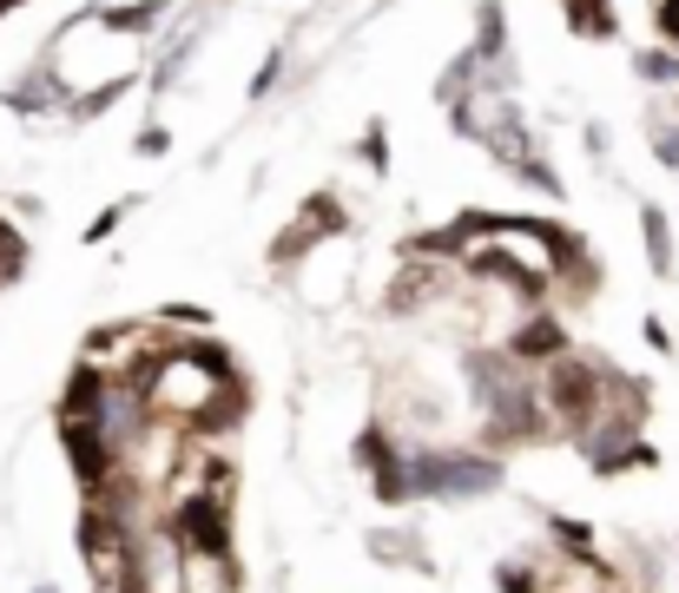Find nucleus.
<instances>
[{"label": "nucleus", "instance_id": "10", "mask_svg": "<svg viewBox=\"0 0 679 593\" xmlns=\"http://www.w3.org/2000/svg\"><path fill=\"white\" fill-rule=\"evenodd\" d=\"M561 14H567V34H580V40H620V14H614V8H593V0H561Z\"/></svg>", "mask_w": 679, "mask_h": 593}, {"label": "nucleus", "instance_id": "14", "mask_svg": "<svg viewBox=\"0 0 679 593\" xmlns=\"http://www.w3.org/2000/svg\"><path fill=\"white\" fill-rule=\"evenodd\" d=\"M152 323H158V330H172V336H198V330H212L218 317H212L205 304H185V297H179V304H165Z\"/></svg>", "mask_w": 679, "mask_h": 593}, {"label": "nucleus", "instance_id": "19", "mask_svg": "<svg viewBox=\"0 0 679 593\" xmlns=\"http://www.w3.org/2000/svg\"><path fill=\"white\" fill-rule=\"evenodd\" d=\"M132 152L139 158H165V152H172V132H165V126H139L132 132Z\"/></svg>", "mask_w": 679, "mask_h": 593}, {"label": "nucleus", "instance_id": "6", "mask_svg": "<svg viewBox=\"0 0 679 593\" xmlns=\"http://www.w3.org/2000/svg\"><path fill=\"white\" fill-rule=\"evenodd\" d=\"M179 573H185V593H244L238 547H185L179 541Z\"/></svg>", "mask_w": 679, "mask_h": 593}, {"label": "nucleus", "instance_id": "22", "mask_svg": "<svg viewBox=\"0 0 679 593\" xmlns=\"http://www.w3.org/2000/svg\"><path fill=\"white\" fill-rule=\"evenodd\" d=\"M593 8H614V0H593Z\"/></svg>", "mask_w": 679, "mask_h": 593}, {"label": "nucleus", "instance_id": "7", "mask_svg": "<svg viewBox=\"0 0 679 593\" xmlns=\"http://www.w3.org/2000/svg\"><path fill=\"white\" fill-rule=\"evenodd\" d=\"M165 14H172V0H100V8H93L100 34H113V40H126V47L152 40V34L165 27Z\"/></svg>", "mask_w": 679, "mask_h": 593}, {"label": "nucleus", "instance_id": "17", "mask_svg": "<svg viewBox=\"0 0 679 593\" xmlns=\"http://www.w3.org/2000/svg\"><path fill=\"white\" fill-rule=\"evenodd\" d=\"M357 158L370 165L376 179L389 172V132H383V119H370V126H363V139H357Z\"/></svg>", "mask_w": 679, "mask_h": 593}, {"label": "nucleus", "instance_id": "11", "mask_svg": "<svg viewBox=\"0 0 679 593\" xmlns=\"http://www.w3.org/2000/svg\"><path fill=\"white\" fill-rule=\"evenodd\" d=\"M291 53H297V40H278V47L265 53V66L251 73V87H244V100H251V106H265V100L284 87V73H291Z\"/></svg>", "mask_w": 679, "mask_h": 593}, {"label": "nucleus", "instance_id": "4", "mask_svg": "<svg viewBox=\"0 0 679 593\" xmlns=\"http://www.w3.org/2000/svg\"><path fill=\"white\" fill-rule=\"evenodd\" d=\"M501 350L515 357L522 370H548L554 357H567V350H574V336H567V323H561V317L548 310V304H541V310H528V317H522L515 330L501 336Z\"/></svg>", "mask_w": 679, "mask_h": 593}, {"label": "nucleus", "instance_id": "5", "mask_svg": "<svg viewBox=\"0 0 679 593\" xmlns=\"http://www.w3.org/2000/svg\"><path fill=\"white\" fill-rule=\"evenodd\" d=\"M66 100H73V87L47 60H34L14 87H0V106H8L14 119H66Z\"/></svg>", "mask_w": 679, "mask_h": 593}, {"label": "nucleus", "instance_id": "3", "mask_svg": "<svg viewBox=\"0 0 679 593\" xmlns=\"http://www.w3.org/2000/svg\"><path fill=\"white\" fill-rule=\"evenodd\" d=\"M297 284H304V297L310 304H344V291L357 284V250H350V237H330V244H317L310 258L297 265Z\"/></svg>", "mask_w": 679, "mask_h": 593}, {"label": "nucleus", "instance_id": "2", "mask_svg": "<svg viewBox=\"0 0 679 593\" xmlns=\"http://www.w3.org/2000/svg\"><path fill=\"white\" fill-rule=\"evenodd\" d=\"M501 455L475 442H415L402 455V501H482L501 494Z\"/></svg>", "mask_w": 679, "mask_h": 593}, {"label": "nucleus", "instance_id": "21", "mask_svg": "<svg viewBox=\"0 0 679 593\" xmlns=\"http://www.w3.org/2000/svg\"><path fill=\"white\" fill-rule=\"evenodd\" d=\"M34 593H60V586H53V580H40V586H34Z\"/></svg>", "mask_w": 679, "mask_h": 593}, {"label": "nucleus", "instance_id": "12", "mask_svg": "<svg viewBox=\"0 0 679 593\" xmlns=\"http://www.w3.org/2000/svg\"><path fill=\"white\" fill-rule=\"evenodd\" d=\"M27 278V231L14 218H0V291Z\"/></svg>", "mask_w": 679, "mask_h": 593}, {"label": "nucleus", "instance_id": "15", "mask_svg": "<svg viewBox=\"0 0 679 593\" xmlns=\"http://www.w3.org/2000/svg\"><path fill=\"white\" fill-rule=\"evenodd\" d=\"M132 211H139V198H113V205H106V211H100L87 231H79V244H106V237H113V231H119Z\"/></svg>", "mask_w": 679, "mask_h": 593}, {"label": "nucleus", "instance_id": "16", "mask_svg": "<svg viewBox=\"0 0 679 593\" xmlns=\"http://www.w3.org/2000/svg\"><path fill=\"white\" fill-rule=\"evenodd\" d=\"M646 145H653V158L666 165V172L679 179V119H653L646 126Z\"/></svg>", "mask_w": 679, "mask_h": 593}, {"label": "nucleus", "instance_id": "18", "mask_svg": "<svg viewBox=\"0 0 679 593\" xmlns=\"http://www.w3.org/2000/svg\"><path fill=\"white\" fill-rule=\"evenodd\" d=\"M653 34L659 47H679V0H653Z\"/></svg>", "mask_w": 679, "mask_h": 593}, {"label": "nucleus", "instance_id": "20", "mask_svg": "<svg viewBox=\"0 0 679 593\" xmlns=\"http://www.w3.org/2000/svg\"><path fill=\"white\" fill-rule=\"evenodd\" d=\"M640 336H646V350H653V357H672V330H666V317H646Z\"/></svg>", "mask_w": 679, "mask_h": 593}, {"label": "nucleus", "instance_id": "1", "mask_svg": "<svg viewBox=\"0 0 679 593\" xmlns=\"http://www.w3.org/2000/svg\"><path fill=\"white\" fill-rule=\"evenodd\" d=\"M139 396H145V415L158 429H179V436H225V429H238V415L251 402L244 370L218 336H179L145 370Z\"/></svg>", "mask_w": 679, "mask_h": 593}, {"label": "nucleus", "instance_id": "13", "mask_svg": "<svg viewBox=\"0 0 679 593\" xmlns=\"http://www.w3.org/2000/svg\"><path fill=\"white\" fill-rule=\"evenodd\" d=\"M633 73L646 79V87H679V47H640Z\"/></svg>", "mask_w": 679, "mask_h": 593}, {"label": "nucleus", "instance_id": "8", "mask_svg": "<svg viewBox=\"0 0 679 593\" xmlns=\"http://www.w3.org/2000/svg\"><path fill=\"white\" fill-rule=\"evenodd\" d=\"M370 560H383V567H415V573H436V554H430V541H422L415 528H376V534H370Z\"/></svg>", "mask_w": 679, "mask_h": 593}, {"label": "nucleus", "instance_id": "9", "mask_svg": "<svg viewBox=\"0 0 679 593\" xmlns=\"http://www.w3.org/2000/svg\"><path fill=\"white\" fill-rule=\"evenodd\" d=\"M640 244H646V271L653 278H672L679 271V244H672V218H666V205H640Z\"/></svg>", "mask_w": 679, "mask_h": 593}]
</instances>
